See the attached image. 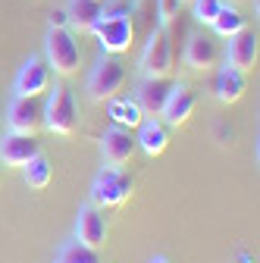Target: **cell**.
Masks as SVG:
<instances>
[{"label": "cell", "instance_id": "12", "mask_svg": "<svg viewBox=\"0 0 260 263\" xmlns=\"http://www.w3.org/2000/svg\"><path fill=\"white\" fill-rule=\"evenodd\" d=\"M173 79L163 76V79H141V85L135 88V101L141 107L144 116H160L170 101V94H173Z\"/></svg>", "mask_w": 260, "mask_h": 263}, {"label": "cell", "instance_id": "16", "mask_svg": "<svg viewBox=\"0 0 260 263\" xmlns=\"http://www.w3.org/2000/svg\"><path fill=\"white\" fill-rule=\"evenodd\" d=\"M257 53H260V47H257V35H254V31H248V28H242L238 35H232V38H229L226 63L235 66V69H242V72H248V69H254Z\"/></svg>", "mask_w": 260, "mask_h": 263}, {"label": "cell", "instance_id": "7", "mask_svg": "<svg viewBox=\"0 0 260 263\" xmlns=\"http://www.w3.org/2000/svg\"><path fill=\"white\" fill-rule=\"evenodd\" d=\"M7 125H10V132L38 135V132L44 128V104L38 101V97L13 94V101L7 107Z\"/></svg>", "mask_w": 260, "mask_h": 263}, {"label": "cell", "instance_id": "10", "mask_svg": "<svg viewBox=\"0 0 260 263\" xmlns=\"http://www.w3.org/2000/svg\"><path fill=\"white\" fill-rule=\"evenodd\" d=\"M101 154L107 166H125L135 154V138H132V128H122V125H110L104 135H101Z\"/></svg>", "mask_w": 260, "mask_h": 263}, {"label": "cell", "instance_id": "25", "mask_svg": "<svg viewBox=\"0 0 260 263\" xmlns=\"http://www.w3.org/2000/svg\"><path fill=\"white\" fill-rule=\"evenodd\" d=\"M104 16H128V4H125V0H107V4H104Z\"/></svg>", "mask_w": 260, "mask_h": 263}, {"label": "cell", "instance_id": "5", "mask_svg": "<svg viewBox=\"0 0 260 263\" xmlns=\"http://www.w3.org/2000/svg\"><path fill=\"white\" fill-rule=\"evenodd\" d=\"M125 85V66L116 60V53H101L88 76V94L94 101H110Z\"/></svg>", "mask_w": 260, "mask_h": 263}, {"label": "cell", "instance_id": "21", "mask_svg": "<svg viewBox=\"0 0 260 263\" xmlns=\"http://www.w3.org/2000/svg\"><path fill=\"white\" fill-rule=\"evenodd\" d=\"M50 176H53V170H50V163H47L44 154L31 157L25 166H22V179H25V185H28V188H35V191H44V188L50 185Z\"/></svg>", "mask_w": 260, "mask_h": 263}, {"label": "cell", "instance_id": "8", "mask_svg": "<svg viewBox=\"0 0 260 263\" xmlns=\"http://www.w3.org/2000/svg\"><path fill=\"white\" fill-rule=\"evenodd\" d=\"M41 154V141L38 135H22V132H4L0 138V163L4 166H16L22 170L31 157Z\"/></svg>", "mask_w": 260, "mask_h": 263}, {"label": "cell", "instance_id": "24", "mask_svg": "<svg viewBox=\"0 0 260 263\" xmlns=\"http://www.w3.org/2000/svg\"><path fill=\"white\" fill-rule=\"evenodd\" d=\"M182 10V0H157V19H160V28H166Z\"/></svg>", "mask_w": 260, "mask_h": 263}, {"label": "cell", "instance_id": "15", "mask_svg": "<svg viewBox=\"0 0 260 263\" xmlns=\"http://www.w3.org/2000/svg\"><path fill=\"white\" fill-rule=\"evenodd\" d=\"M194 107H198V97H194V91H191L185 82H176L170 101H166V107H163V113H160V116H163V122H170V125H185V122L191 119Z\"/></svg>", "mask_w": 260, "mask_h": 263}, {"label": "cell", "instance_id": "28", "mask_svg": "<svg viewBox=\"0 0 260 263\" xmlns=\"http://www.w3.org/2000/svg\"><path fill=\"white\" fill-rule=\"evenodd\" d=\"M229 4H242V0H229Z\"/></svg>", "mask_w": 260, "mask_h": 263}, {"label": "cell", "instance_id": "23", "mask_svg": "<svg viewBox=\"0 0 260 263\" xmlns=\"http://www.w3.org/2000/svg\"><path fill=\"white\" fill-rule=\"evenodd\" d=\"M222 4L226 0H191V13H194V19H198L201 25H210Z\"/></svg>", "mask_w": 260, "mask_h": 263}, {"label": "cell", "instance_id": "17", "mask_svg": "<svg viewBox=\"0 0 260 263\" xmlns=\"http://www.w3.org/2000/svg\"><path fill=\"white\" fill-rule=\"evenodd\" d=\"M66 13H69V28L88 31L97 19L104 16V0H69Z\"/></svg>", "mask_w": 260, "mask_h": 263}, {"label": "cell", "instance_id": "26", "mask_svg": "<svg viewBox=\"0 0 260 263\" xmlns=\"http://www.w3.org/2000/svg\"><path fill=\"white\" fill-rule=\"evenodd\" d=\"M50 28H69V13H66V7H60V10L50 13Z\"/></svg>", "mask_w": 260, "mask_h": 263}, {"label": "cell", "instance_id": "29", "mask_svg": "<svg viewBox=\"0 0 260 263\" xmlns=\"http://www.w3.org/2000/svg\"><path fill=\"white\" fill-rule=\"evenodd\" d=\"M182 4H191V0H182Z\"/></svg>", "mask_w": 260, "mask_h": 263}, {"label": "cell", "instance_id": "14", "mask_svg": "<svg viewBox=\"0 0 260 263\" xmlns=\"http://www.w3.org/2000/svg\"><path fill=\"white\" fill-rule=\"evenodd\" d=\"M170 144V132H166V122L160 116H144L138 122V138H135V147H141L147 157H160Z\"/></svg>", "mask_w": 260, "mask_h": 263}, {"label": "cell", "instance_id": "1", "mask_svg": "<svg viewBox=\"0 0 260 263\" xmlns=\"http://www.w3.org/2000/svg\"><path fill=\"white\" fill-rule=\"evenodd\" d=\"M82 47L72 35V28H47L44 38V63L57 76H72L79 69Z\"/></svg>", "mask_w": 260, "mask_h": 263}, {"label": "cell", "instance_id": "6", "mask_svg": "<svg viewBox=\"0 0 260 263\" xmlns=\"http://www.w3.org/2000/svg\"><path fill=\"white\" fill-rule=\"evenodd\" d=\"M173 72V44H170V31L157 28L151 31V38L141 53V76L144 79H163Z\"/></svg>", "mask_w": 260, "mask_h": 263}, {"label": "cell", "instance_id": "4", "mask_svg": "<svg viewBox=\"0 0 260 263\" xmlns=\"http://www.w3.org/2000/svg\"><path fill=\"white\" fill-rule=\"evenodd\" d=\"M88 31L101 44V53H122L132 47V38H135L132 16H101Z\"/></svg>", "mask_w": 260, "mask_h": 263}, {"label": "cell", "instance_id": "9", "mask_svg": "<svg viewBox=\"0 0 260 263\" xmlns=\"http://www.w3.org/2000/svg\"><path fill=\"white\" fill-rule=\"evenodd\" d=\"M50 88V69L41 57H28L19 72H16V82H13V94H22V97H41L44 91Z\"/></svg>", "mask_w": 260, "mask_h": 263}, {"label": "cell", "instance_id": "18", "mask_svg": "<svg viewBox=\"0 0 260 263\" xmlns=\"http://www.w3.org/2000/svg\"><path fill=\"white\" fill-rule=\"evenodd\" d=\"M242 94H245V72L226 63L216 76V101L219 104H235Z\"/></svg>", "mask_w": 260, "mask_h": 263}, {"label": "cell", "instance_id": "20", "mask_svg": "<svg viewBox=\"0 0 260 263\" xmlns=\"http://www.w3.org/2000/svg\"><path fill=\"white\" fill-rule=\"evenodd\" d=\"M210 25H213V35L216 38H232V35H238V31L245 28V16L238 13L235 4H222L219 13H216V19Z\"/></svg>", "mask_w": 260, "mask_h": 263}, {"label": "cell", "instance_id": "22", "mask_svg": "<svg viewBox=\"0 0 260 263\" xmlns=\"http://www.w3.org/2000/svg\"><path fill=\"white\" fill-rule=\"evenodd\" d=\"M57 263H101V257H97V248H88L72 238L57 251Z\"/></svg>", "mask_w": 260, "mask_h": 263}, {"label": "cell", "instance_id": "19", "mask_svg": "<svg viewBox=\"0 0 260 263\" xmlns=\"http://www.w3.org/2000/svg\"><path fill=\"white\" fill-rule=\"evenodd\" d=\"M107 113H110L113 125H122V128H138V122L144 119V113H141L135 97H116L113 94L107 101Z\"/></svg>", "mask_w": 260, "mask_h": 263}, {"label": "cell", "instance_id": "2", "mask_svg": "<svg viewBox=\"0 0 260 263\" xmlns=\"http://www.w3.org/2000/svg\"><path fill=\"white\" fill-rule=\"evenodd\" d=\"M135 182L128 173H122L119 166H104L97 170L94 182H91V204L94 207H122L128 201V194H132Z\"/></svg>", "mask_w": 260, "mask_h": 263}, {"label": "cell", "instance_id": "3", "mask_svg": "<svg viewBox=\"0 0 260 263\" xmlns=\"http://www.w3.org/2000/svg\"><path fill=\"white\" fill-rule=\"evenodd\" d=\"M44 128L53 135H72L79 128V104L66 85H53L44 104Z\"/></svg>", "mask_w": 260, "mask_h": 263}, {"label": "cell", "instance_id": "13", "mask_svg": "<svg viewBox=\"0 0 260 263\" xmlns=\"http://www.w3.org/2000/svg\"><path fill=\"white\" fill-rule=\"evenodd\" d=\"M219 63V44H216V35H191L188 44H185V66L188 69H198V72H207Z\"/></svg>", "mask_w": 260, "mask_h": 263}, {"label": "cell", "instance_id": "27", "mask_svg": "<svg viewBox=\"0 0 260 263\" xmlns=\"http://www.w3.org/2000/svg\"><path fill=\"white\" fill-rule=\"evenodd\" d=\"M147 263H170V260H166V257H151Z\"/></svg>", "mask_w": 260, "mask_h": 263}, {"label": "cell", "instance_id": "11", "mask_svg": "<svg viewBox=\"0 0 260 263\" xmlns=\"http://www.w3.org/2000/svg\"><path fill=\"white\" fill-rule=\"evenodd\" d=\"M76 241H82L88 248H101L107 241V219H104L101 207H94V204L79 207V213H76Z\"/></svg>", "mask_w": 260, "mask_h": 263}]
</instances>
